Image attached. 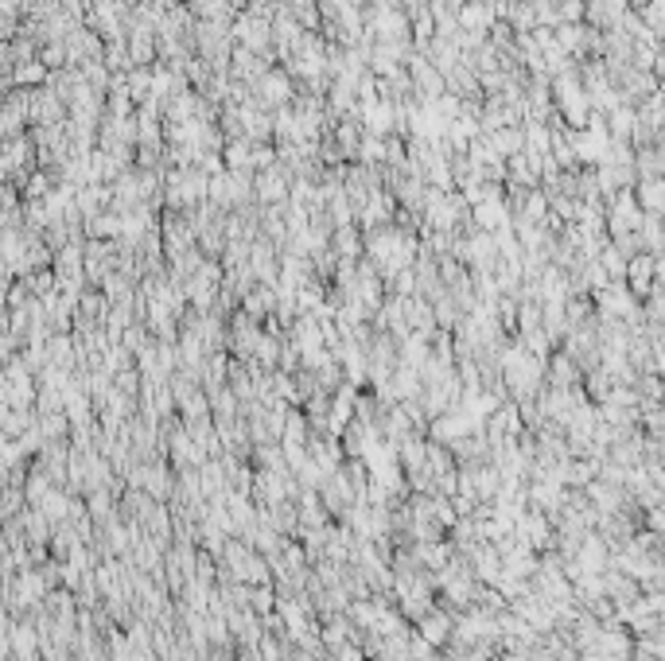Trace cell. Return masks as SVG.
<instances>
[{
	"mask_svg": "<svg viewBox=\"0 0 665 661\" xmlns=\"http://www.w3.org/2000/svg\"><path fill=\"white\" fill-rule=\"evenodd\" d=\"M16 78H20V82H28V78L36 82V78H43V66H20Z\"/></svg>",
	"mask_w": 665,
	"mask_h": 661,
	"instance_id": "277c9868",
	"label": "cell"
},
{
	"mask_svg": "<svg viewBox=\"0 0 665 661\" xmlns=\"http://www.w3.org/2000/svg\"><path fill=\"white\" fill-rule=\"evenodd\" d=\"M261 94L273 101V105H276V101H284V98H288V78H284V74H269L264 86H261Z\"/></svg>",
	"mask_w": 665,
	"mask_h": 661,
	"instance_id": "7a4b0ae2",
	"label": "cell"
},
{
	"mask_svg": "<svg viewBox=\"0 0 665 661\" xmlns=\"http://www.w3.org/2000/svg\"><path fill=\"white\" fill-rule=\"evenodd\" d=\"M420 560H424V564H436V568H440V564H444L447 560V544H420Z\"/></svg>",
	"mask_w": 665,
	"mask_h": 661,
	"instance_id": "3957f363",
	"label": "cell"
},
{
	"mask_svg": "<svg viewBox=\"0 0 665 661\" xmlns=\"http://www.w3.org/2000/svg\"><path fill=\"white\" fill-rule=\"evenodd\" d=\"M420 630H424V642H447V634H451V618L447 615H424L420 618Z\"/></svg>",
	"mask_w": 665,
	"mask_h": 661,
	"instance_id": "6da1fadb",
	"label": "cell"
}]
</instances>
